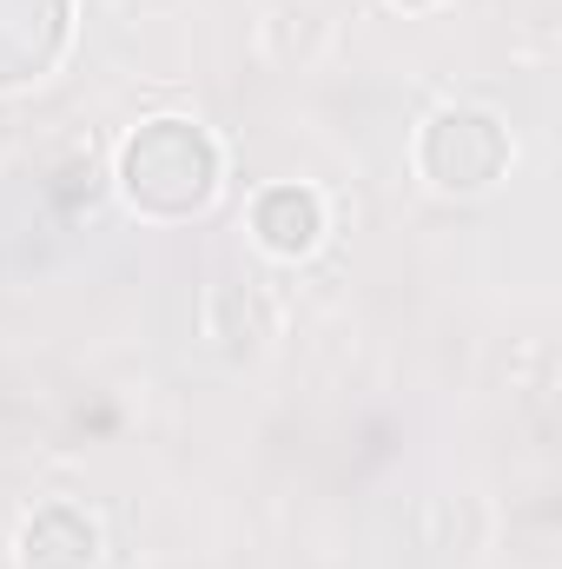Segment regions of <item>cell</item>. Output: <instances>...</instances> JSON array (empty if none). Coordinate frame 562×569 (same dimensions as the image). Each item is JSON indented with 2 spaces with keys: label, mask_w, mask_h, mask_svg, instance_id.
I'll list each match as a JSON object with an SVG mask.
<instances>
[{
  "label": "cell",
  "mask_w": 562,
  "mask_h": 569,
  "mask_svg": "<svg viewBox=\"0 0 562 569\" xmlns=\"http://www.w3.org/2000/svg\"><path fill=\"white\" fill-rule=\"evenodd\" d=\"M259 232L279 246V252H304L311 232H318V199L311 192H272L259 206Z\"/></svg>",
  "instance_id": "3"
},
{
  "label": "cell",
  "mask_w": 562,
  "mask_h": 569,
  "mask_svg": "<svg viewBox=\"0 0 562 569\" xmlns=\"http://www.w3.org/2000/svg\"><path fill=\"white\" fill-rule=\"evenodd\" d=\"M127 186H133V199L159 206V212L199 206L205 186H212V152H205V140H199L192 127L159 120V127H145L140 140H133V152H127Z\"/></svg>",
  "instance_id": "1"
},
{
  "label": "cell",
  "mask_w": 562,
  "mask_h": 569,
  "mask_svg": "<svg viewBox=\"0 0 562 569\" xmlns=\"http://www.w3.org/2000/svg\"><path fill=\"white\" fill-rule=\"evenodd\" d=\"M450 146H456V159H436V166H430L443 186H483V179L503 166V140H496V127H490V120H476V113L436 120L430 152H450Z\"/></svg>",
  "instance_id": "2"
}]
</instances>
